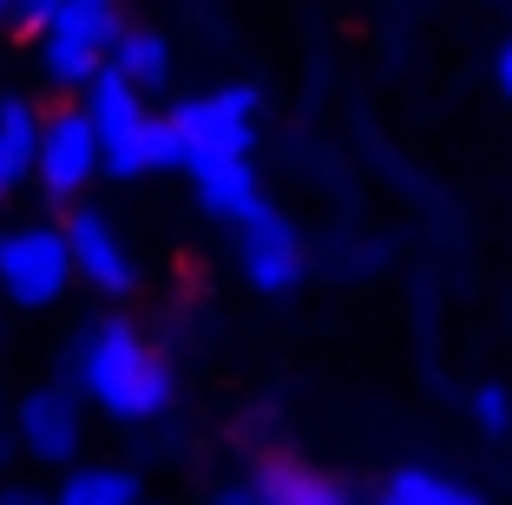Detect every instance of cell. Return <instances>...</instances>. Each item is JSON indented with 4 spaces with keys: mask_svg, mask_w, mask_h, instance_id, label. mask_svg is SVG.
Listing matches in <instances>:
<instances>
[{
    "mask_svg": "<svg viewBox=\"0 0 512 505\" xmlns=\"http://www.w3.org/2000/svg\"><path fill=\"white\" fill-rule=\"evenodd\" d=\"M60 381L86 407H99L106 420H125V427H151V420H165L178 407V374H171L165 348H151V335L132 315L79 322L73 342H66Z\"/></svg>",
    "mask_w": 512,
    "mask_h": 505,
    "instance_id": "cell-1",
    "label": "cell"
},
{
    "mask_svg": "<svg viewBox=\"0 0 512 505\" xmlns=\"http://www.w3.org/2000/svg\"><path fill=\"white\" fill-rule=\"evenodd\" d=\"M256 112H263V92L256 86H217V92L178 99L165 112V125L184 151V171H191V164H217V158H250Z\"/></svg>",
    "mask_w": 512,
    "mask_h": 505,
    "instance_id": "cell-2",
    "label": "cell"
},
{
    "mask_svg": "<svg viewBox=\"0 0 512 505\" xmlns=\"http://www.w3.org/2000/svg\"><path fill=\"white\" fill-rule=\"evenodd\" d=\"M73 289V256H66L60 223L27 217L0 230V302L7 309H53Z\"/></svg>",
    "mask_w": 512,
    "mask_h": 505,
    "instance_id": "cell-3",
    "label": "cell"
},
{
    "mask_svg": "<svg viewBox=\"0 0 512 505\" xmlns=\"http://www.w3.org/2000/svg\"><path fill=\"white\" fill-rule=\"evenodd\" d=\"M7 427H14V446L33 466H60L66 473V466L86 460V401L66 381L27 387L14 401V414H7Z\"/></svg>",
    "mask_w": 512,
    "mask_h": 505,
    "instance_id": "cell-4",
    "label": "cell"
},
{
    "mask_svg": "<svg viewBox=\"0 0 512 505\" xmlns=\"http://www.w3.org/2000/svg\"><path fill=\"white\" fill-rule=\"evenodd\" d=\"M92 178H99V132H92L86 105H79V99L46 105V119H40V158H33V184L46 191V204L73 210L79 191H86Z\"/></svg>",
    "mask_w": 512,
    "mask_h": 505,
    "instance_id": "cell-5",
    "label": "cell"
},
{
    "mask_svg": "<svg viewBox=\"0 0 512 505\" xmlns=\"http://www.w3.org/2000/svg\"><path fill=\"white\" fill-rule=\"evenodd\" d=\"M60 237H66V256H73V283L99 289V296H132L138 289V256L99 204L60 210Z\"/></svg>",
    "mask_w": 512,
    "mask_h": 505,
    "instance_id": "cell-6",
    "label": "cell"
},
{
    "mask_svg": "<svg viewBox=\"0 0 512 505\" xmlns=\"http://www.w3.org/2000/svg\"><path fill=\"white\" fill-rule=\"evenodd\" d=\"M237 237V269L243 283H256L263 296H289V289L309 276V250H302V230L283 217L276 204H256L250 217L230 230Z\"/></svg>",
    "mask_w": 512,
    "mask_h": 505,
    "instance_id": "cell-7",
    "label": "cell"
},
{
    "mask_svg": "<svg viewBox=\"0 0 512 505\" xmlns=\"http://www.w3.org/2000/svg\"><path fill=\"white\" fill-rule=\"evenodd\" d=\"M184 178H191V204L204 210L211 223H230V230H237V223L250 217L256 204H270V197H263V178H256V164H250V158L191 164Z\"/></svg>",
    "mask_w": 512,
    "mask_h": 505,
    "instance_id": "cell-8",
    "label": "cell"
},
{
    "mask_svg": "<svg viewBox=\"0 0 512 505\" xmlns=\"http://www.w3.org/2000/svg\"><path fill=\"white\" fill-rule=\"evenodd\" d=\"M40 99L33 92H0V204H14L33 184V158H40Z\"/></svg>",
    "mask_w": 512,
    "mask_h": 505,
    "instance_id": "cell-9",
    "label": "cell"
},
{
    "mask_svg": "<svg viewBox=\"0 0 512 505\" xmlns=\"http://www.w3.org/2000/svg\"><path fill=\"white\" fill-rule=\"evenodd\" d=\"M99 171H106L112 184H145V178H165V171H184V151H178V138H171L165 112H151L132 138L99 151Z\"/></svg>",
    "mask_w": 512,
    "mask_h": 505,
    "instance_id": "cell-10",
    "label": "cell"
},
{
    "mask_svg": "<svg viewBox=\"0 0 512 505\" xmlns=\"http://www.w3.org/2000/svg\"><path fill=\"white\" fill-rule=\"evenodd\" d=\"M119 33H125L119 0H60V14H53V27H46L40 40H60V46H73V53H92V60H112V46H119Z\"/></svg>",
    "mask_w": 512,
    "mask_h": 505,
    "instance_id": "cell-11",
    "label": "cell"
},
{
    "mask_svg": "<svg viewBox=\"0 0 512 505\" xmlns=\"http://www.w3.org/2000/svg\"><path fill=\"white\" fill-rule=\"evenodd\" d=\"M53 505H145V479L119 460H79L60 473Z\"/></svg>",
    "mask_w": 512,
    "mask_h": 505,
    "instance_id": "cell-12",
    "label": "cell"
},
{
    "mask_svg": "<svg viewBox=\"0 0 512 505\" xmlns=\"http://www.w3.org/2000/svg\"><path fill=\"white\" fill-rule=\"evenodd\" d=\"M79 105H86L92 132H99V151H106V145H119V138H132L138 125L151 119V99H145V92H132L119 73H112V66H106L99 79H92L86 92H79Z\"/></svg>",
    "mask_w": 512,
    "mask_h": 505,
    "instance_id": "cell-13",
    "label": "cell"
},
{
    "mask_svg": "<svg viewBox=\"0 0 512 505\" xmlns=\"http://www.w3.org/2000/svg\"><path fill=\"white\" fill-rule=\"evenodd\" d=\"M112 73L125 79L132 92H145V99H158V92L171 86V40L158 27H132L125 20V33H119V46H112Z\"/></svg>",
    "mask_w": 512,
    "mask_h": 505,
    "instance_id": "cell-14",
    "label": "cell"
},
{
    "mask_svg": "<svg viewBox=\"0 0 512 505\" xmlns=\"http://www.w3.org/2000/svg\"><path fill=\"white\" fill-rule=\"evenodd\" d=\"M256 486H263V505H355V492H342L329 473L283 460V453L256 466Z\"/></svg>",
    "mask_w": 512,
    "mask_h": 505,
    "instance_id": "cell-15",
    "label": "cell"
},
{
    "mask_svg": "<svg viewBox=\"0 0 512 505\" xmlns=\"http://www.w3.org/2000/svg\"><path fill=\"white\" fill-rule=\"evenodd\" d=\"M381 499L388 505H480V492H467L460 479L434 473V466H401V473H388Z\"/></svg>",
    "mask_w": 512,
    "mask_h": 505,
    "instance_id": "cell-16",
    "label": "cell"
},
{
    "mask_svg": "<svg viewBox=\"0 0 512 505\" xmlns=\"http://www.w3.org/2000/svg\"><path fill=\"white\" fill-rule=\"evenodd\" d=\"M467 414H473V427H480V433H493V440H499V433H512V394L486 381V387H473Z\"/></svg>",
    "mask_w": 512,
    "mask_h": 505,
    "instance_id": "cell-17",
    "label": "cell"
},
{
    "mask_svg": "<svg viewBox=\"0 0 512 505\" xmlns=\"http://www.w3.org/2000/svg\"><path fill=\"white\" fill-rule=\"evenodd\" d=\"M53 14H60V0H14V27H7V33H20V40H40V33L53 27Z\"/></svg>",
    "mask_w": 512,
    "mask_h": 505,
    "instance_id": "cell-18",
    "label": "cell"
},
{
    "mask_svg": "<svg viewBox=\"0 0 512 505\" xmlns=\"http://www.w3.org/2000/svg\"><path fill=\"white\" fill-rule=\"evenodd\" d=\"M211 505H263V486H256V473H243V479H224V486L211 492Z\"/></svg>",
    "mask_w": 512,
    "mask_h": 505,
    "instance_id": "cell-19",
    "label": "cell"
},
{
    "mask_svg": "<svg viewBox=\"0 0 512 505\" xmlns=\"http://www.w3.org/2000/svg\"><path fill=\"white\" fill-rule=\"evenodd\" d=\"M0 505H53V492L27 486V479H7V486H0Z\"/></svg>",
    "mask_w": 512,
    "mask_h": 505,
    "instance_id": "cell-20",
    "label": "cell"
},
{
    "mask_svg": "<svg viewBox=\"0 0 512 505\" xmlns=\"http://www.w3.org/2000/svg\"><path fill=\"white\" fill-rule=\"evenodd\" d=\"M493 79H499V92H506V99H512V40L499 46V60H493Z\"/></svg>",
    "mask_w": 512,
    "mask_h": 505,
    "instance_id": "cell-21",
    "label": "cell"
},
{
    "mask_svg": "<svg viewBox=\"0 0 512 505\" xmlns=\"http://www.w3.org/2000/svg\"><path fill=\"white\" fill-rule=\"evenodd\" d=\"M14 453H20V446H14V427H7V414H0V466L14 460Z\"/></svg>",
    "mask_w": 512,
    "mask_h": 505,
    "instance_id": "cell-22",
    "label": "cell"
},
{
    "mask_svg": "<svg viewBox=\"0 0 512 505\" xmlns=\"http://www.w3.org/2000/svg\"><path fill=\"white\" fill-rule=\"evenodd\" d=\"M14 27V0H0V33Z\"/></svg>",
    "mask_w": 512,
    "mask_h": 505,
    "instance_id": "cell-23",
    "label": "cell"
},
{
    "mask_svg": "<svg viewBox=\"0 0 512 505\" xmlns=\"http://www.w3.org/2000/svg\"><path fill=\"white\" fill-rule=\"evenodd\" d=\"M0 342H7V302H0Z\"/></svg>",
    "mask_w": 512,
    "mask_h": 505,
    "instance_id": "cell-24",
    "label": "cell"
},
{
    "mask_svg": "<svg viewBox=\"0 0 512 505\" xmlns=\"http://www.w3.org/2000/svg\"><path fill=\"white\" fill-rule=\"evenodd\" d=\"M375 505H388V499H375Z\"/></svg>",
    "mask_w": 512,
    "mask_h": 505,
    "instance_id": "cell-25",
    "label": "cell"
},
{
    "mask_svg": "<svg viewBox=\"0 0 512 505\" xmlns=\"http://www.w3.org/2000/svg\"><path fill=\"white\" fill-rule=\"evenodd\" d=\"M145 505H158V499H145Z\"/></svg>",
    "mask_w": 512,
    "mask_h": 505,
    "instance_id": "cell-26",
    "label": "cell"
}]
</instances>
